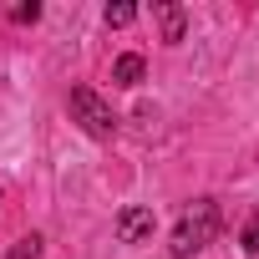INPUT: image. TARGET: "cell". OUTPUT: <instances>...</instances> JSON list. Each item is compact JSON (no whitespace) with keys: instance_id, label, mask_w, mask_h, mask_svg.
<instances>
[{"instance_id":"5b68a950","label":"cell","mask_w":259,"mask_h":259,"mask_svg":"<svg viewBox=\"0 0 259 259\" xmlns=\"http://www.w3.org/2000/svg\"><path fill=\"white\" fill-rule=\"evenodd\" d=\"M143 71H148V66H143V56H133V51H127V56H117L112 81H117V87H138V81H143Z\"/></svg>"},{"instance_id":"6da1fadb","label":"cell","mask_w":259,"mask_h":259,"mask_svg":"<svg viewBox=\"0 0 259 259\" xmlns=\"http://www.w3.org/2000/svg\"><path fill=\"white\" fill-rule=\"evenodd\" d=\"M219 203L213 198H198L193 208H183V219L173 224V239H168V249L178 254V259H188V254H198L203 244H213V234H219Z\"/></svg>"},{"instance_id":"277c9868","label":"cell","mask_w":259,"mask_h":259,"mask_svg":"<svg viewBox=\"0 0 259 259\" xmlns=\"http://www.w3.org/2000/svg\"><path fill=\"white\" fill-rule=\"evenodd\" d=\"M153 16H158V26H163V41L178 46V41H183V6H168V0H163V6H153Z\"/></svg>"},{"instance_id":"8992f818","label":"cell","mask_w":259,"mask_h":259,"mask_svg":"<svg viewBox=\"0 0 259 259\" xmlns=\"http://www.w3.org/2000/svg\"><path fill=\"white\" fill-rule=\"evenodd\" d=\"M239 244H244V254H249V259H259V208L249 213V224H244V234H239Z\"/></svg>"},{"instance_id":"9c48e42d","label":"cell","mask_w":259,"mask_h":259,"mask_svg":"<svg viewBox=\"0 0 259 259\" xmlns=\"http://www.w3.org/2000/svg\"><path fill=\"white\" fill-rule=\"evenodd\" d=\"M11 16H16V21H36V16H41V6H36V0H31V6H16Z\"/></svg>"},{"instance_id":"ba28073f","label":"cell","mask_w":259,"mask_h":259,"mask_svg":"<svg viewBox=\"0 0 259 259\" xmlns=\"http://www.w3.org/2000/svg\"><path fill=\"white\" fill-rule=\"evenodd\" d=\"M36 254H41V239H36V234H31V239H21V244L11 249V259H36Z\"/></svg>"},{"instance_id":"7a4b0ae2","label":"cell","mask_w":259,"mask_h":259,"mask_svg":"<svg viewBox=\"0 0 259 259\" xmlns=\"http://www.w3.org/2000/svg\"><path fill=\"white\" fill-rule=\"evenodd\" d=\"M66 107H71V122H81V133L87 138H112L117 133V112L92 92V87H71V97H66Z\"/></svg>"},{"instance_id":"52a82bcc","label":"cell","mask_w":259,"mask_h":259,"mask_svg":"<svg viewBox=\"0 0 259 259\" xmlns=\"http://www.w3.org/2000/svg\"><path fill=\"white\" fill-rule=\"evenodd\" d=\"M138 21V6H127V0H122V6H107V26H133Z\"/></svg>"},{"instance_id":"3957f363","label":"cell","mask_w":259,"mask_h":259,"mask_svg":"<svg viewBox=\"0 0 259 259\" xmlns=\"http://www.w3.org/2000/svg\"><path fill=\"white\" fill-rule=\"evenodd\" d=\"M153 234V208H122L117 213V239L122 244H143Z\"/></svg>"}]
</instances>
